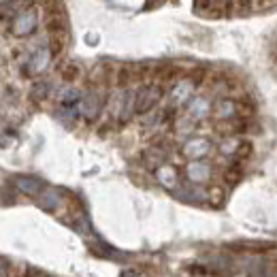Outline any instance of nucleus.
<instances>
[{
  "label": "nucleus",
  "mask_w": 277,
  "mask_h": 277,
  "mask_svg": "<svg viewBox=\"0 0 277 277\" xmlns=\"http://www.w3.org/2000/svg\"><path fill=\"white\" fill-rule=\"evenodd\" d=\"M36 21H38V17H36L34 9H23V11H19L17 15H15V19L11 23V32L15 36H28V34L34 32Z\"/></svg>",
  "instance_id": "f257e3e1"
},
{
  "label": "nucleus",
  "mask_w": 277,
  "mask_h": 277,
  "mask_svg": "<svg viewBox=\"0 0 277 277\" xmlns=\"http://www.w3.org/2000/svg\"><path fill=\"white\" fill-rule=\"evenodd\" d=\"M160 94H162L160 85H145V88H141L137 92V107H134V111L137 113H147L160 100Z\"/></svg>",
  "instance_id": "f03ea898"
},
{
  "label": "nucleus",
  "mask_w": 277,
  "mask_h": 277,
  "mask_svg": "<svg viewBox=\"0 0 277 277\" xmlns=\"http://www.w3.org/2000/svg\"><path fill=\"white\" fill-rule=\"evenodd\" d=\"M15 186L26 194H38L43 190V181L36 177H17L15 179Z\"/></svg>",
  "instance_id": "7ed1b4c3"
},
{
  "label": "nucleus",
  "mask_w": 277,
  "mask_h": 277,
  "mask_svg": "<svg viewBox=\"0 0 277 277\" xmlns=\"http://www.w3.org/2000/svg\"><path fill=\"white\" fill-rule=\"evenodd\" d=\"M100 111V100L96 98V94H88L83 98V105H81V113L85 117H94Z\"/></svg>",
  "instance_id": "20e7f679"
},
{
  "label": "nucleus",
  "mask_w": 277,
  "mask_h": 277,
  "mask_svg": "<svg viewBox=\"0 0 277 277\" xmlns=\"http://www.w3.org/2000/svg\"><path fill=\"white\" fill-rule=\"evenodd\" d=\"M134 79V70L130 66H120L117 68V73H115V85L117 88H128L130 81Z\"/></svg>",
  "instance_id": "39448f33"
},
{
  "label": "nucleus",
  "mask_w": 277,
  "mask_h": 277,
  "mask_svg": "<svg viewBox=\"0 0 277 277\" xmlns=\"http://www.w3.org/2000/svg\"><path fill=\"white\" fill-rule=\"evenodd\" d=\"M45 28L49 34H62L66 30V23L62 19V15H51V17L45 19Z\"/></svg>",
  "instance_id": "423d86ee"
},
{
  "label": "nucleus",
  "mask_w": 277,
  "mask_h": 277,
  "mask_svg": "<svg viewBox=\"0 0 277 277\" xmlns=\"http://www.w3.org/2000/svg\"><path fill=\"white\" fill-rule=\"evenodd\" d=\"M79 75H81V68H79L75 62H66L64 66L60 68V77L64 79V81H75V79H79Z\"/></svg>",
  "instance_id": "0eeeda50"
},
{
  "label": "nucleus",
  "mask_w": 277,
  "mask_h": 277,
  "mask_svg": "<svg viewBox=\"0 0 277 277\" xmlns=\"http://www.w3.org/2000/svg\"><path fill=\"white\" fill-rule=\"evenodd\" d=\"M64 51V32L62 34H51L49 38V53L53 58H58V55Z\"/></svg>",
  "instance_id": "6e6552de"
},
{
  "label": "nucleus",
  "mask_w": 277,
  "mask_h": 277,
  "mask_svg": "<svg viewBox=\"0 0 277 277\" xmlns=\"http://www.w3.org/2000/svg\"><path fill=\"white\" fill-rule=\"evenodd\" d=\"M188 173H190V177H192L194 181H201V179H205L209 175V169L203 162H194V164H190Z\"/></svg>",
  "instance_id": "1a4fd4ad"
},
{
  "label": "nucleus",
  "mask_w": 277,
  "mask_h": 277,
  "mask_svg": "<svg viewBox=\"0 0 277 277\" xmlns=\"http://www.w3.org/2000/svg\"><path fill=\"white\" fill-rule=\"evenodd\" d=\"M38 205H41L43 209L51 211L55 205H58V196H55V192H45V194L38 196Z\"/></svg>",
  "instance_id": "9d476101"
},
{
  "label": "nucleus",
  "mask_w": 277,
  "mask_h": 277,
  "mask_svg": "<svg viewBox=\"0 0 277 277\" xmlns=\"http://www.w3.org/2000/svg\"><path fill=\"white\" fill-rule=\"evenodd\" d=\"M205 77H207V70L205 68H192L190 70V83L192 85H201L205 81Z\"/></svg>",
  "instance_id": "9b49d317"
},
{
  "label": "nucleus",
  "mask_w": 277,
  "mask_h": 277,
  "mask_svg": "<svg viewBox=\"0 0 277 277\" xmlns=\"http://www.w3.org/2000/svg\"><path fill=\"white\" fill-rule=\"evenodd\" d=\"M205 152H207V143H205V141H192V143L188 145V149H186V154H190V156L205 154Z\"/></svg>",
  "instance_id": "f8f14e48"
},
{
  "label": "nucleus",
  "mask_w": 277,
  "mask_h": 277,
  "mask_svg": "<svg viewBox=\"0 0 277 277\" xmlns=\"http://www.w3.org/2000/svg\"><path fill=\"white\" fill-rule=\"evenodd\" d=\"M45 13H47V17H51V15H62V4H60V0H49V2H45Z\"/></svg>",
  "instance_id": "ddd939ff"
},
{
  "label": "nucleus",
  "mask_w": 277,
  "mask_h": 277,
  "mask_svg": "<svg viewBox=\"0 0 277 277\" xmlns=\"http://www.w3.org/2000/svg\"><path fill=\"white\" fill-rule=\"evenodd\" d=\"M47 66V53L45 51H38L34 58H32V70L38 73V70H43Z\"/></svg>",
  "instance_id": "4468645a"
},
{
  "label": "nucleus",
  "mask_w": 277,
  "mask_h": 277,
  "mask_svg": "<svg viewBox=\"0 0 277 277\" xmlns=\"http://www.w3.org/2000/svg\"><path fill=\"white\" fill-rule=\"evenodd\" d=\"M158 177L162 179V184H166V186H171L173 181H175V173H173L169 166H164V169H160L158 171Z\"/></svg>",
  "instance_id": "2eb2a0df"
},
{
  "label": "nucleus",
  "mask_w": 277,
  "mask_h": 277,
  "mask_svg": "<svg viewBox=\"0 0 277 277\" xmlns=\"http://www.w3.org/2000/svg\"><path fill=\"white\" fill-rule=\"evenodd\" d=\"M47 90H49V85H47V83H36L34 88H32V96L45 98V96H47Z\"/></svg>",
  "instance_id": "dca6fc26"
},
{
  "label": "nucleus",
  "mask_w": 277,
  "mask_h": 277,
  "mask_svg": "<svg viewBox=\"0 0 277 277\" xmlns=\"http://www.w3.org/2000/svg\"><path fill=\"white\" fill-rule=\"evenodd\" d=\"M224 179H226V184H237V181H239V173H233V171H226L224 173Z\"/></svg>",
  "instance_id": "f3484780"
},
{
  "label": "nucleus",
  "mask_w": 277,
  "mask_h": 277,
  "mask_svg": "<svg viewBox=\"0 0 277 277\" xmlns=\"http://www.w3.org/2000/svg\"><path fill=\"white\" fill-rule=\"evenodd\" d=\"M75 100H77L75 90H68V92H64V96H62V102H66V105H70V102H75Z\"/></svg>",
  "instance_id": "a211bd4d"
},
{
  "label": "nucleus",
  "mask_w": 277,
  "mask_h": 277,
  "mask_svg": "<svg viewBox=\"0 0 277 277\" xmlns=\"http://www.w3.org/2000/svg\"><path fill=\"white\" fill-rule=\"evenodd\" d=\"M6 273V267H2V265H0V275H4Z\"/></svg>",
  "instance_id": "6ab92c4d"
},
{
  "label": "nucleus",
  "mask_w": 277,
  "mask_h": 277,
  "mask_svg": "<svg viewBox=\"0 0 277 277\" xmlns=\"http://www.w3.org/2000/svg\"><path fill=\"white\" fill-rule=\"evenodd\" d=\"M36 2H41V4H45V2H49V0H36Z\"/></svg>",
  "instance_id": "aec40b11"
},
{
  "label": "nucleus",
  "mask_w": 277,
  "mask_h": 277,
  "mask_svg": "<svg viewBox=\"0 0 277 277\" xmlns=\"http://www.w3.org/2000/svg\"><path fill=\"white\" fill-rule=\"evenodd\" d=\"M260 2H267V0H260Z\"/></svg>",
  "instance_id": "412c9836"
}]
</instances>
